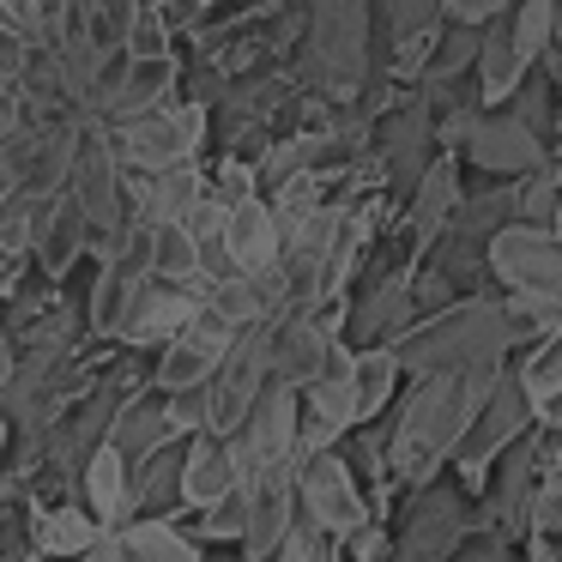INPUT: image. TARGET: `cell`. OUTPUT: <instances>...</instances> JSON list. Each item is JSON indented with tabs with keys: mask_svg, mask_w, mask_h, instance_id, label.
Returning <instances> with one entry per match:
<instances>
[{
	"mask_svg": "<svg viewBox=\"0 0 562 562\" xmlns=\"http://www.w3.org/2000/svg\"><path fill=\"white\" fill-rule=\"evenodd\" d=\"M502 369H436V375H412L400 417L387 429V453H393V477L405 490H424L441 477V465L460 453V441L472 436L484 400L496 393Z\"/></svg>",
	"mask_w": 562,
	"mask_h": 562,
	"instance_id": "obj_1",
	"label": "cell"
},
{
	"mask_svg": "<svg viewBox=\"0 0 562 562\" xmlns=\"http://www.w3.org/2000/svg\"><path fill=\"white\" fill-rule=\"evenodd\" d=\"M405 375H436V369H496L514 351L508 296H460L448 308H429L424 321L400 333Z\"/></svg>",
	"mask_w": 562,
	"mask_h": 562,
	"instance_id": "obj_2",
	"label": "cell"
},
{
	"mask_svg": "<svg viewBox=\"0 0 562 562\" xmlns=\"http://www.w3.org/2000/svg\"><path fill=\"white\" fill-rule=\"evenodd\" d=\"M369 19H375V0H315L308 7V91L333 103H357V91L369 86Z\"/></svg>",
	"mask_w": 562,
	"mask_h": 562,
	"instance_id": "obj_3",
	"label": "cell"
},
{
	"mask_svg": "<svg viewBox=\"0 0 562 562\" xmlns=\"http://www.w3.org/2000/svg\"><path fill=\"white\" fill-rule=\"evenodd\" d=\"M115 151H122L127 170H176V164H194L212 139V103L206 98H170L158 110L134 115V122H115Z\"/></svg>",
	"mask_w": 562,
	"mask_h": 562,
	"instance_id": "obj_4",
	"label": "cell"
},
{
	"mask_svg": "<svg viewBox=\"0 0 562 562\" xmlns=\"http://www.w3.org/2000/svg\"><path fill=\"white\" fill-rule=\"evenodd\" d=\"M532 429H538V405H532V393H526L520 369H502V381H496V393L484 400V412H477L472 436L460 441V453H453V477H460L465 496H484L496 460L520 436H532Z\"/></svg>",
	"mask_w": 562,
	"mask_h": 562,
	"instance_id": "obj_5",
	"label": "cell"
},
{
	"mask_svg": "<svg viewBox=\"0 0 562 562\" xmlns=\"http://www.w3.org/2000/svg\"><path fill=\"white\" fill-rule=\"evenodd\" d=\"M490 279H502V291H526V296H550L562 303V236L550 224H502L484 243Z\"/></svg>",
	"mask_w": 562,
	"mask_h": 562,
	"instance_id": "obj_6",
	"label": "cell"
},
{
	"mask_svg": "<svg viewBox=\"0 0 562 562\" xmlns=\"http://www.w3.org/2000/svg\"><path fill=\"white\" fill-rule=\"evenodd\" d=\"M296 490H303V514L315 526H327V532H357V526L369 520V490L363 477H357L351 453L339 448H321V453H296Z\"/></svg>",
	"mask_w": 562,
	"mask_h": 562,
	"instance_id": "obj_7",
	"label": "cell"
},
{
	"mask_svg": "<svg viewBox=\"0 0 562 562\" xmlns=\"http://www.w3.org/2000/svg\"><path fill=\"white\" fill-rule=\"evenodd\" d=\"M296 436H303V387L284 381V375H272L267 387H260L248 424L231 436L236 441V460H243V477L296 460Z\"/></svg>",
	"mask_w": 562,
	"mask_h": 562,
	"instance_id": "obj_8",
	"label": "cell"
},
{
	"mask_svg": "<svg viewBox=\"0 0 562 562\" xmlns=\"http://www.w3.org/2000/svg\"><path fill=\"white\" fill-rule=\"evenodd\" d=\"M405 496L412 502H405V532L393 544V562H453V550L477 532V514L441 484L405 490Z\"/></svg>",
	"mask_w": 562,
	"mask_h": 562,
	"instance_id": "obj_9",
	"label": "cell"
},
{
	"mask_svg": "<svg viewBox=\"0 0 562 562\" xmlns=\"http://www.w3.org/2000/svg\"><path fill=\"white\" fill-rule=\"evenodd\" d=\"M381 158V170H387V188H405L412 194L417 182H424L429 158H436V103L424 98V91H412V98L400 103L393 115H381L375 127V146H369Z\"/></svg>",
	"mask_w": 562,
	"mask_h": 562,
	"instance_id": "obj_10",
	"label": "cell"
},
{
	"mask_svg": "<svg viewBox=\"0 0 562 562\" xmlns=\"http://www.w3.org/2000/svg\"><path fill=\"white\" fill-rule=\"evenodd\" d=\"M303 520V490H296V460L267 465L248 477V538H243V562H279L291 526Z\"/></svg>",
	"mask_w": 562,
	"mask_h": 562,
	"instance_id": "obj_11",
	"label": "cell"
},
{
	"mask_svg": "<svg viewBox=\"0 0 562 562\" xmlns=\"http://www.w3.org/2000/svg\"><path fill=\"white\" fill-rule=\"evenodd\" d=\"M176 86H182V61L176 55H115L110 61V79H103L98 103H91V115L98 122H134V115L158 110V103L176 98Z\"/></svg>",
	"mask_w": 562,
	"mask_h": 562,
	"instance_id": "obj_12",
	"label": "cell"
},
{
	"mask_svg": "<svg viewBox=\"0 0 562 562\" xmlns=\"http://www.w3.org/2000/svg\"><path fill=\"white\" fill-rule=\"evenodd\" d=\"M460 158H472L477 170H490V176H532L550 164V146H544V134L526 127L514 110H477Z\"/></svg>",
	"mask_w": 562,
	"mask_h": 562,
	"instance_id": "obj_13",
	"label": "cell"
},
{
	"mask_svg": "<svg viewBox=\"0 0 562 562\" xmlns=\"http://www.w3.org/2000/svg\"><path fill=\"white\" fill-rule=\"evenodd\" d=\"M151 279H158V267H151L146 243L139 248H122V255H110L98 267V284H91V308H86V327L98 333V339H122V327L134 321L139 296L151 291Z\"/></svg>",
	"mask_w": 562,
	"mask_h": 562,
	"instance_id": "obj_14",
	"label": "cell"
},
{
	"mask_svg": "<svg viewBox=\"0 0 562 562\" xmlns=\"http://www.w3.org/2000/svg\"><path fill=\"white\" fill-rule=\"evenodd\" d=\"M206 315V284H176V279H151V291L139 296L134 321L122 327L127 351H158V345H170L176 333H188L194 321Z\"/></svg>",
	"mask_w": 562,
	"mask_h": 562,
	"instance_id": "obj_15",
	"label": "cell"
},
{
	"mask_svg": "<svg viewBox=\"0 0 562 562\" xmlns=\"http://www.w3.org/2000/svg\"><path fill=\"white\" fill-rule=\"evenodd\" d=\"M357 424H363V400H357L351 369H327V375H315L303 387V436H296V453L339 448Z\"/></svg>",
	"mask_w": 562,
	"mask_h": 562,
	"instance_id": "obj_16",
	"label": "cell"
},
{
	"mask_svg": "<svg viewBox=\"0 0 562 562\" xmlns=\"http://www.w3.org/2000/svg\"><path fill=\"white\" fill-rule=\"evenodd\" d=\"M412 315H417V272L405 267V272L375 279L363 303L345 308V339L351 345H387L412 327Z\"/></svg>",
	"mask_w": 562,
	"mask_h": 562,
	"instance_id": "obj_17",
	"label": "cell"
},
{
	"mask_svg": "<svg viewBox=\"0 0 562 562\" xmlns=\"http://www.w3.org/2000/svg\"><path fill=\"white\" fill-rule=\"evenodd\" d=\"M248 477H243V460H236V441L218 436V429H200L188 436V460H182V508L200 514L212 502L236 496Z\"/></svg>",
	"mask_w": 562,
	"mask_h": 562,
	"instance_id": "obj_18",
	"label": "cell"
},
{
	"mask_svg": "<svg viewBox=\"0 0 562 562\" xmlns=\"http://www.w3.org/2000/svg\"><path fill=\"white\" fill-rule=\"evenodd\" d=\"M465 206V188H460V151H436L424 170V182L412 188V206H405V224H412V243L417 255H429V248L448 236L453 212Z\"/></svg>",
	"mask_w": 562,
	"mask_h": 562,
	"instance_id": "obj_19",
	"label": "cell"
},
{
	"mask_svg": "<svg viewBox=\"0 0 562 562\" xmlns=\"http://www.w3.org/2000/svg\"><path fill=\"white\" fill-rule=\"evenodd\" d=\"M224 248H231L236 272H272L284 260V218L267 194L236 200L224 218Z\"/></svg>",
	"mask_w": 562,
	"mask_h": 562,
	"instance_id": "obj_20",
	"label": "cell"
},
{
	"mask_svg": "<svg viewBox=\"0 0 562 562\" xmlns=\"http://www.w3.org/2000/svg\"><path fill=\"white\" fill-rule=\"evenodd\" d=\"M110 441L139 465V460H151L158 448H170V441H188V436L176 429V417H170V393H164V387H139L134 400L122 405V417H115Z\"/></svg>",
	"mask_w": 562,
	"mask_h": 562,
	"instance_id": "obj_21",
	"label": "cell"
},
{
	"mask_svg": "<svg viewBox=\"0 0 562 562\" xmlns=\"http://www.w3.org/2000/svg\"><path fill=\"white\" fill-rule=\"evenodd\" d=\"M477 103L484 110H502V103L514 98V91L526 86V74H532V61L520 55V43H514V25H508V13L502 19H490L484 25V43H477Z\"/></svg>",
	"mask_w": 562,
	"mask_h": 562,
	"instance_id": "obj_22",
	"label": "cell"
},
{
	"mask_svg": "<svg viewBox=\"0 0 562 562\" xmlns=\"http://www.w3.org/2000/svg\"><path fill=\"white\" fill-rule=\"evenodd\" d=\"M122 562H206V544L194 538V526H176L170 514H134L115 526Z\"/></svg>",
	"mask_w": 562,
	"mask_h": 562,
	"instance_id": "obj_23",
	"label": "cell"
},
{
	"mask_svg": "<svg viewBox=\"0 0 562 562\" xmlns=\"http://www.w3.org/2000/svg\"><path fill=\"white\" fill-rule=\"evenodd\" d=\"M79 490H86V508L98 514L103 526L134 520V460H127L115 441H103V448L86 460V472H79Z\"/></svg>",
	"mask_w": 562,
	"mask_h": 562,
	"instance_id": "obj_24",
	"label": "cell"
},
{
	"mask_svg": "<svg viewBox=\"0 0 562 562\" xmlns=\"http://www.w3.org/2000/svg\"><path fill=\"white\" fill-rule=\"evenodd\" d=\"M91 243H98V231H91L86 206H79V200L61 188V200H55L49 224H43V236H37V267L61 284L67 272L79 267V255H91Z\"/></svg>",
	"mask_w": 562,
	"mask_h": 562,
	"instance_id": "obj_25",
	"label": "cell"
},
{
	"mask_svg": "<svg viewBox=\"0 0 562 562\" xmlns=\"http://www.w3.org/2000/svg\"><path fill=\"white\" fill-rule=\"evenodd\" d=\"M103 532H110V526L91 508H74V502H61V508H31V550H37V557L74 562V557H86Z\"/></svg>",
	"mask_w": 562,
	"mask_h": 562,
	"instance_id": "obj_26",
	"label": "cell"
},
{
	"mask_svg": "<svg viewBox=\"0 0 562 562\" xmlns=\"http://www.w3.org/2000/svg\"><path fill=\"white\" fill-rule=\"evenodd\" d=\"M146 255L158 267V279H176V284H206V243L188 218H158L146 231Z\"/></svg>",
	"mask_w": 562,
	"mask_h": 562,
	"instance_id": "obj_27",
	"label": "cell"
},
{
	"mask_svg": "<svg viewBox=\"0 0 562 562\" xmlns=\"http://www.w3.org/2000/svg\"><path fill=\"white\" fill-rule=\"evenodd\" d=\"M351 381H357V400H363V424H375L393 400H400V381H405V357L400 345H357V363H351Z\"/></svg>",
	"mask_w": 562,
	"mask_h": 562,
	"instance_id": "obj_28",
	"label": "cell"
},
{
	"mask_svg": "<svg viewBox=\"0 0 562 562\" xmlns=\"http://www.w3.org/2000/svg\"><path fill=\"white\" fill-rule=\"evenodd\" d=\"M182 460H188V441H170V448H158L151 460L134 465V514L182 508Z\"/></svg>",
	"mask_w": 562,
	"mask_h": 562,
	"instance_id": "obj_29",
	"label": "cell"
},
{
	"mask_svg": "<svg viewBox=\"0 0 562 562\" xmlns=\"http://www.w3.org/2000/svg\"><path fill=\"white\" fill-rule=\"evenodd\" d=\"M514 218H520V176H508V188H490V194L465 200V206L453 212L448 231L465 236V243H490V236H496L502 224H514Z\"/></svg>",
	"mask_w": 562,
	"mask_h": 562,
	"instance_id": "obj_30",
	"label": "cell"
},
{
	"mask_svg": "<svg viewBox=\"0 0 562 562\" xmlns=\"http://www.w3.org/2000/svg\"><path fill=\"white\" fill-rule=\"evenodd\" d=\"M212 194V176L194 164H176V170H158L151 176V224L158 218H194V206Z\"/></svg>",
	"mask_w": 562,
	"mask_h": 562,
	"instance_id": "obj_31",
	"label": "cell"
},
{
	"mask_svg": "<svg viewBox=\"0 0 562 562\" xmlns=\"http://www.w3.org/2000/svg\"><path fill=\"white\" fill-rule=\"evenodd\" d=\"M441 37H448V19H424V25L400 31V37H393V61H387V74L400 79V86H417V79L429 74V61L441 55Z\"/></svg>",
	"mask_w": 562,
	"mask_h": 562,
	"instance_id": "obj_32",
	"label": "cell"
},
{
	"mask_svg": "<svg viewBox=\"0 0 562 562\" xmlns=\"http://www.w3.org/2000/svg\"><path fill=\"white\" fill-rule=\"evenodd\" d=\"M508 25H514V43H520L526 61L544 67L550 43H557V0H520L508 13Z\"/></svg>",
	"mask_w": 562,
	"mask_h": 562,
	"instance_id": "obj_33",
	"label": "cell"
},
{
	"mask_svg": "<svg viewBox=\"0 0 562 562\" xmlns=\"http://www.w3.org/2000/svg\"><path fill=\"white\" fill-rule=\"evenodd\" d=\"M520 381H526V393H532L538 412H544L550 400H562V333H557V339H544V345H526Z\"/></svg>",
	"mask_w": 562,
	"mask_h": 562,
	"instance_id": "obj_34",
	"label": "cell"
},
{
	"mask_svg": "<svg viewBox=\"0 0 562 562\" xmlns=\"http://www.w3.org/2000/svg\"><path fill=\"white\" fill-rule=\"evenodd\" d=\"M194 538H200V544H243V538H248V484L236 490V496L200 508L194 514Z\"/></svg>",
	"mask_w": 562,
	"mask_h": 562,
	"instance_id": "obj_35",
	"label": "cell"
},
{
	"mask_svg": "<svg viewBox=\"0 0 562 562\" xmlns=\"http://www.w3.org/2000/svg\"><path fill=\"white\" fill-rule=\"evenodd\" d=\"M122 55H176V31H170V19L158 13V0H146L139 7V19H134V31H127V43H122Z\"/></svg>",
	"mask_w": 562,
	"mask_h": 562,
	"instance_id": "obj_36",
	"label": "cell"
},
{
	"mask_svg": "<svg viewBox=\"0 0 562 562\" xmlns=\"http://www.w3.org/2000/svg\"><path fill=\"white\" fill-rule=\"evenodd\" d=\"M550 98H557V91H550V79H538V67L532 74H526V86L514 91V115H520L526 127H538V134H557V110H550Z\"/></svg>",
	"mask_w": 562,
	"mask_h": 562,
	"instance_id": "obj_37",
	"label": "cell"
},
{
	"mask_svg": "<svg viewBox=\"0 0 562 562\" xmlns=\"http://www.w3.org/2000/svg\"><path fill=\"white\" fill-rule=\"evenodd\" d=\"M393 544H400V538L387 532V520L369 514L357 532H345V562H393Z\"/></svg>",
	"mask_w": 562,
	"mask_h": 562,
	"instance_id": "obj_38",
	"label": "cell"
},
{
	"mask_svg": "<svg viewBox=\"0 0 562 562\" xmlns=\"http://www.w3.org/2000/svg\"><path fill=\"white\" fill-rule=\"evenodd\" d=\"M526 538H550V544H562V477H538L532 532H526Z\"/></svg>",
	"mask_w": 562,
	"mask_h": 562,
	"instance_id": "obj_39",
	"label": "cell"
},
{
	"mask_svg": "<svg viewBox=\"0 0 562 562\" xmlns=\"http://www.w3.org/2000/svg\"><path fill=\"white\" fill-rule=\"evenodd\" d=\"M441 7H448V0H375V13L393 19V37L412 31V25H424V19H448Z\"/></svg>",
	"mask_w": 562,
	"mask_h": 562,
	"instance_id": "obj_40",
	"label": "cell"
},
{
	"mask_svg": "<svg viewBox=\"0 0 562 562\" xmlns=\"http://www.w3.org/2000/svg\"><path fill=\"white\" fill-rule=\"evenodd\" d=\"M514 7H520V0H448L441 13H448V25H477V31H484L490 19L514 13Z\"/></svg>",
	"mask_w": 562,
	"mask_h": 562,
	"instance_id": "obj_41",
	"label": "cell"
},
{
	"mask_svg": "<svg viewBox=\"0 0 562 562\" xmlns=\"http://www.w3.org/2000/svg\"><path fill=\"white\" fill-rule=\"evenodd\" d=\"M31 122V103H25V86L19 79H0V146Z\"/></svg>",
	"mask_w": 562,
	"mask_h": 562,
	"instance_id": "obj_42",
	"label": "cell"
},
{
	"mask_svg": "<svg viewBox=\"0 0 562 562\" xmlns=\"http://www.w3.org/2000/svg\"><path fill=\"white\" fill-rule=\"evenodd\" d=\"M74 562H122V544H115V526H110V532H103L91 550H86V557H74Z\"/></svg>",
	"mask_w": 562,
	"mask_h": 562,
	"instance_id": "obj_43",
	"label": "cell"
},
{
	"mask_svg": "<svg viewBox=\"0 0 562 562\" xmlns=\"http://www.w3.org/2000/svg\"><path fill=\"white\" fill-rule=\"evenodd\" d=\"M7 460H13V417L0 412V472H7Z\"/></svg>",
	"mask_w": 562,
	"mask_h": 562,
	"instance_id": "obj_44",
	"label": "cell"
},
{
	"mask_svg": "<svg viewBox=\"0 0 562 562\" xmlns=\"http://www.w3.org/2000/svg\"><path fill=\"white\" fill-rule=\"evenodd\" d=\"M0 7H7V13L19 19V13H25V7H31V0H0Z\"/></svg>",
	"mask_w": 562,
	"mask_h": 562,
	"instance_id": "obj_45",
	"label": "cell"
},
{
	"mask_svg": "<svg viewBox=\"0 0 562 562\" xmlns=\"http://www.w3.org/2000/svg\"><path fill=\"white\" fill-rule=\"evenodd\" d=\"M550 231H557V236H562V200H557V218H550Z\"/></svg>",
	"mask_w": 562,
	"mask_h": 562,
	"instance_id": "obj_46",
	"label": "cell"
},
{
	"mask_svg": "<svg viewBox=\"0 0 562 562\" xmlns=\"http://www.w3.org/2000/svg\"><path fill=\"white\" fill-rule=\"evenodd\" d=\"M557 103H562V74H557Z\"/></svg>",
	"mask_w": 562,
	"mask_h": 562,
	"instance_id": "obj_47",
	"label": "cell"
}]
</instances>
